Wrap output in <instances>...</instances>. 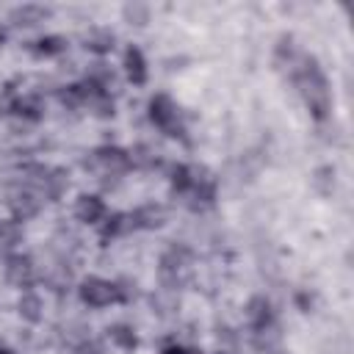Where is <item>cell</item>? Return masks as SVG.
<instances>
[{
  "instance_id": "6da1fadb",
  "label": "cell",
  "mask_w": 354,
  "mask_h": 354,
  "mask_svg": "<svg viewBox=\"0 0 354 354\" xmlns=\"http://www.w3.org/2000/svg\"><path fill=\"white\" fill-rule=\"evenodd\" d=\"M290 75H293V83L304 100V105L310 108V113L324 122L332 111V94H329V83L318 66V61L307 53H299L290 64Z\"/></svg>"
},
{
  "instance_id": "7a4b0ae2",
  "label": "cell",
  "mask_w": 354,
  "mask_h": 354,
  "mask_svg": "<svg viewBox=\"0 0 354 354\" xmlns=\"http://www.w3.org/2000/svg\"><path fill=\"white\" fill-rule=\"evenodd\" d=\"M149 119L152 124H158L166 136H183V122H180V108L174 105V100L169 94H155L149 100Z\"/></svg>"
},
{
  "instance_id": "3957f363",
  "label": "cell",
  "mask_w": 354,
  "mask_h": 354,
  "mask_svg": "<svg viewBox=\"0 0 354 354\" xmlns=\"http://www.w3.org/2000/svg\"><path fill=\"white\" fill-rule=\"evenodd\" d=\"M80 293V301L88 304V307H108L111 301H119L116 296V282H108L102 277H88L80 282L77 288Z\"/></svg>"
},
{
  "instance_id": "277c9868",
  "label": "cell",
  "mask_w": 354,
  "mask_h": 354,
  "mask_svg": "<svg viewBox=\"0 0 354 354\" xmlns=\"http://www.w3.org/2000/svg\"><path fill=\"white\" fill-rule=\"evenodd\" d=\"M3 271L14 288H28L33 282V260L28 254H8Z\"/></svg>"
},
{
  "instance_id": "5b68a950",
  "label": "cell",
  "mask_w": 354,
  "mask_h": 354,
  "mask_svg": "<svg viewBox=\"0 0 354 354\" xmlns=\"http://www.w3.org/2000/svg\"><path fill=\"white\" fill-rule=\"evenodd\" d=\"M94 163L108 174H122L130 169V155L119 147H100L94 149Z\"/></svg>"
},
{
  "instance_id": "8992f818",
  "label": "cell",
  "mask_w": 354,
  "mask_h": 354,
  "mask_svg": "<svg viewBox=\"0 0 354 354\" xmlns=\"http://www.w3.org/2000/svg\"><path fill=\"white\" fill-rule=\"evenodd\" d=\"M246 321L252 326V332H263L268 326H274V310L271 301L266 296H252L246 304Z\"/></svg>"
},
{
  "instance_id": "52a82bcc",
  "label": "cell",
  "mask_w": 354,
  "mask_h": 354,
  "mask_svg": "<svg viewBox=\"0 0 354 354\" xmlns=\"http://www.w3.org/2000/svg\"><path fill=\"white\" fill-rule=\"evenodd\" d=\"M75 216L83 224H100L105 218V202L100 196H94V194H83L75 202Z\"/></svg>"
},
{
  "instance_id": "ba28073f",
  "label": "cell",
  "mask_w": 354,
  "mask_h": 354,
  "mask_svg": "<svg viewBox=\"0 0 354 354\" xmlns=\"http://www.w3.org/2000/svg\"><path fill=\"white\" fill-rule=\"evenodd\" d=\"M130 218H133V230H138V227L141 230H155L166 221V207L163 205H141L138 210L130 213Z\"/></svg>"
},
{
  "instance_id": "9c48e42d",
  "label": "cell",
  "mask_w": 354,
  "mask_h": 354,
  "mask_svg": "<svg viewBox=\"0 0 354 354\" xmlns=\"http://www.w3.org/2000/svg\"><path fill=\"white\" fill-rule=\"evenodd\" d=\"M124 75L133 86H144L147 83V58L138 47H127L124 53Z\"/></svg>"
},
{
  "instance_id": "30bf717a",
  "label": "cell",
  "mask_w": 354,
  "mask_h": 354,
  "mask_svg": "<svg viewBox=\"0 0 354 354\" xmlns=\"http://www.w3.org/2000/svg\"><path fill=\"white\" fill-rule=\"evenodd\" d=\"M41 210V199H36L30 191H22L11 199V213H14V221H28L33 218L36 213Z\"/></svg>"
},
{
  "instance_id": "8fae6325",
  "label": "cell",
  "mask_w": 354,
  "mask_h": 354,
  "mask_svg": "<svg viewBox=\"0 0 354 354\" xmlns=\"http://www.w3.org/2000/svg\"><path fill=\"white\" fill-rule=\"evenodd\" d=\"M100 224H102V227H100L102 238H116V235H124V232L133 230V218H130V213H113V216H108V218L100 221Z\"/></svg>"
},
{
  "instance_id": "7c38bea8",
  "label": "cell",
  "mask_w": 354,
  "mask_h": 354,
  "mask_svg": "<svg viewBox=\"0 0 354 354\" xmlns=\"http://www.w3.org/2000/svg\"><path fill=\"white\" fill-rule=\"evenodd\" d=\"M86 50L102 55V53H111L113 50V33L105 30V28H91L86 33Z\"/></svg>"
},
{
  "instance_id": "4fadbf2b",
  "label": "cell",
  "mask_w": 354,
  "mask_h": 354,
  "mask_svg": "<svg viewBox=\"0 0 354 354\" xmlns=\"http://www.w3.org/2000/svg\"><path fill=\"white\" fill-rule=\"evenodd\" d=\"M66 185H69V180H66V174H64L61 169H53V171H47V174L41 177V194H44L47 199H58V196L66 191Z\"/></svg>"
},
{
  "instance_id": "5bb4252c",
  "label": "cell",
  "mask_w": 354,
  "mask_h": 354,
  "mask_svg": "<svg viewBox=\"0 0 354 354\" xmlns=\"http://www.w3.org/2000/svg\"><path fill=\"white\" fill-rule=\"evenodd\" d=\"M108 337H111L113 346H119V348H124V351H133V348L138 346V337H136V332H133L127 324L111 326V329H108Z\"/></svg>"
},
{
  "instance_id": "9a60e30c",
  "label": "cell",
  "mask_w": 354,
  "mask_h": 354,
  "mask_svg": "<svg viewBox=\"0 0 354 354\" xmlns=\"http://www.w3.org/2000/svg\"><path fill=\"white\" fill-rule=\"evenodd\" d=\"M47 14H50V11L41 8V6H19V8L11 11V19H14L17 25H36V22H41Z\"/></svg>"
},
{
  "instance_id": "2e32d148",
  "label": "cell",
  "mask_w": 354,
  "mask_h": 354,
  "mask_svg": "<svg viewBox=\"0 0 354 354\" xmlns=\"http://www.w3.org/2000/svg\"><path fill=\"white\" fill-rule=\"evenodd\" d=\"M171 188L177 191V194H188L191 191V185H194V166H185V163H177L174 169H171Z\"/></svg>"
},
{
  "instance_id": "e0dca14e",
  "label": "cell",
  "mask_w": 354,
  "mask_h": 354,
  "mask_svg": "<svg viewBox=\"0 0 354 354\" xmlns=\"http://www.w3.org/2000/svg\"><path fill=\"white\" fill-rule=\"evenodd\" d=\"M19 315L25 321H30V324L41 321V299L36 293H30V290L22 293V299H19Z\"/></svg>"
},
{
  "instance_id": "ac0fdd59",
  "label": "cell",
  "mask_w": 354,
  "mask_h": 354,
  "mask_svg": "<svg viewBox=\"0 0 354 354\" xmlns=\"http://www.w3.org/2000/svg\"><path fill=\"white\" fill-rule=\"evenodd\" d=\"M19 241H22V227H19V221H14V218L0 221V246H3V249H11V246H17Z\"/></svg>"
},
{
  "instance_id": "d6986e66",
  "label": "cell",
  "mask_w": 354,
  "mask_h": 354,
  "mask_svg": "<svg viewBox=\"0 0 354 354\" xmlns=\"http://www.w3.org/2000/svg\"><path fill=\"white\" fill-rule=\"evenodd\" d=\"M64 47H66V41L61 39V36H41L36 44H33V53L36 55H58V53H64Z\"/></svg>"
},
{
  "instance_id": "ffe728a7",
  "label": "cell",
  "mask_w": 354,
  "mask_h": 354,
  "mask_svg": "<svg viewBox=\"0 0 354 354\" xmlns=\"http://www.w3.org/2000/svg\"><path fill=\"white\" fill-rule=\"evenodd\" d=\"M14 113L25 116V119H39L41 116V102L39 97H22V100H14Z\"/></svg>"
},
{
  "instance_id": "44dd1931",
  "label": "cell",
  "mask_w": 354,
  "mask_h": 354,
  "mask_svg": "<svg viewBox=\"0 0 354 354\" xmlns=\"http://www.w3.org/2000/svg\"><path fill=\"white\" fill-rule=\"evenodd\" d=\"M313 183H315V188L326 196V194H332V188H335V169L332 166H321L318 171H315V177H313Z\"/></svg>"
},
{
  "instance_id": "7402d4cb",
  "label": "cell",
  "mask_w": 354,
  "mask_h": 354,
  "mask_svg": "<svg viewBox=\"0 0 354 354\" xmlns=\"http://www.w3.org/2000/svg\"><path fill=\"white\" fill-rule=\"evenodd\" d=\"M124 19H127L130 25H144V22L149 19V8L141 6V3H127V6H124Z\"/></svg>"
},
{
  "instance_id": "603a6c76",
  "label": "cell",
  "mask_w": 354,
  "mask_h": 354,
  "mask_svg": "<svg viewBox=\"0 0 354 354\" xmlns=\"http://www.w3.org/2000/svg\"><path fill=\"white\" fill-rule=\"evenodd\" d=\"M127 155H130V166H155V152L149 147H136Z\"/></svg>"
},
{
  "instance_id": "cb8c5ba5",
  "label": "cell",
  "mask_w": 354,
  "mask_h": 354,
  "mask_svg": "<svg viewBox=\"0 0 354 354\" xmlns=\"http://www.w3.org/2000/svg\"><path fill=\"white\" fill-rule=\"evenodd\" d=\"M163 354H188V348L174 343V346H166V348H163Z\"/></svg>"
},
{
  "instance_id": "d4e9b609",
  "label": "cell",
  "mask_w": 354,
  "mask_h": 354,
  "mask_svg": "<svg viewBox=\"0 0 354 354\" xmlns=\"http://www.w3.org/2000/svg\"><path fill=\"white\" fill-rule=\"evenodd\" d=\"M0 354H14V351H8V348H0Z\"/></svg>"
},
{
  "instance_id": "484cf974",
  "label": "cell",
  "mask_w": 354,
  "mask_h": 354,
  "mask_svg": "<svg viewBox=\"0 0 354 354\" xmlns=\"http://www.w3.org/2000/svg\"><path fill=\"white\" fill-rule=\"evenodd\" d=\"M188 354H199V351H188Z\"/></svg>"
}]
</instances>
